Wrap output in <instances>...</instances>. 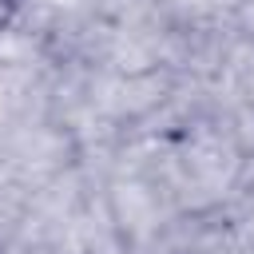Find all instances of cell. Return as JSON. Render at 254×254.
<instances>
[{
  "label": "cell",
  "instance_id": "6da1fadb",
  "mask_svg": "<svg viewBox=\"0 0 254 254\" xmlns=\"http://www.w3.org/2000/svg\"><path fill=\"white\" fill-rule=\"evenodd\" d=\"M20 8H24V0H0V32L12 28V20L20 16Z\"/></svg>",
  "mask_w": 254,
  "mask_h": 254
},
{
  "label": "cell",
  "instance_id": "7a4b0ae2",
  "mask_svg": "<svg viewBox=\"0 0 254 254\" xmlns=\"http://www.w3.org/2000/svg\"><path fill=\"white\" fill-rule=\"evenodd\" d=\"M0 254H4V250H0Z\"/></svg>",
  "mask_w": 254,
  "mask_h": 254
}]
</instances>
